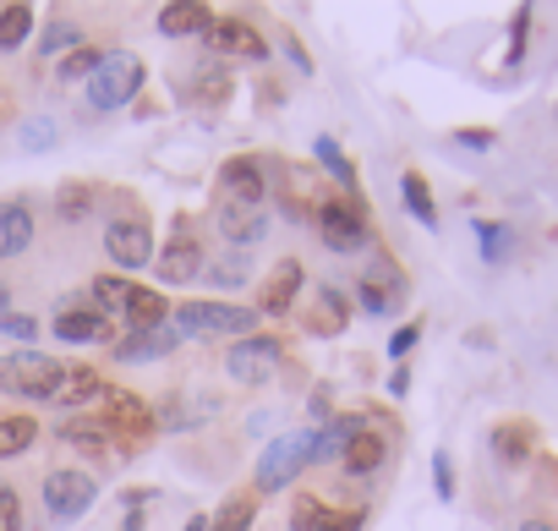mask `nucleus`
Wrapping results in <instances>:
<instances>
[{
    "mask_svg": "<svg viewBox=\"0 0 558 531\" xmlns=\"http://www.w3.org/2000/svg\"><path fill=\"white\" fill-rule=\"evenodd\" d=\"M66 367L45 351H12L7 362H0V389L17 395V400H56Z\"/></svg>",
    "mask_w": 558,
    "mask_h": 531,
    "instance_id": "nucleus-1",
    "label": "nucleus"
},
{
    "mask_svg": "<svg viewBox=\"0 0 558 531\" xmlns=\"http://www.w3.org/2000/svg\"><path fill=\"white\" fill-rule=\"evenodd\" d=\"M137 88H143V61L132 50H110L99 61V72L88 77V105L94 110H121V105L137 99Z\"/></svg>",
    "mask_w": 558,
    "mask_h": 531,
    "instance_id": "nucleus-2",
    "label": "nucleus"
},
{
    "mask_svg": "<svg viewBox=\"0 0 558 531\" xmlns=\"http://www.w3.org/2000/svg\"><path fill=\"white\" fill-rule=\"evenodd\" d=\"M313 460V433H286V438H274L252 471V487L257 493H279V487H291Z\"/></svg>",
    "mask_w": 558,
    "mask_h": 531,
    "instance_id": "nucleus-3",
    "label": "nucleus"
},
{
    "mask_svg": "<svg viewBox=\"0 0 558 531\" xmlns=\"http://www.w3.org/2000/svg\"><path fill=\"white\" fill-rule=\"evenodd\" d=\"M257 324V313L252 307H230V302H186V307H175V329L181 335H246Z\"/></svg>",
    "mask_w": 558,
    "mask_h": 531,
    "instance_id": "nucleus-4",
    "label": "nucleus"
},
{
    "mask_svg": "<svg viewBox=\"0 0 558 531\" xmlns=\"http://www.w3.org/2000/svg\"><path fill=\"white\" fill-rule=\"evenodd\" d=\"M94 498H99V482H94L88 471H77V466H61V471L45 476V504H50L56 520H77V515H88Z\"/></svg>",
    "mask_w": 558,
    "mask_h": 531,
    "instance_id": "nucleus-5",
    "label": "nucleus"
},
{
    "mask_svg": "<svg viewBox=\"0 0 558 531\" xmlns=\"http://www.w3.org/2000/svg\"><path fill=\"white\" fill-rule=\"evenodd\" d=\"M279 340L274 335H246V340H235L230 351H225V373L235 378V384H268L274 378V367H279Z\"/></svg>",
    "mask_w": 558,
    "mask_h": 531,
    "instance_id": "nucleus-6",
    "label": "nucleus"
},
{
    "mask_svg": "<svg viewBox=\"0 0 558 531\" xmlns=\"http://www.w3.org/2000/svg\"><path fill=\"white\" fill-rule=\"evenodd\" d=\"M318 230H324V246H329V252H340V257L367 246V219H362V203H345V197L318 203Z\"/></svg>",
    "mask_w": 558,
    "mask_h": 531,
    "instance_id": "nucleus-7",
    "label": "nucleus"
},
{
    "mask_svg": "<svg viewBox=\"0 0 558 531\" xmlns=\"http://www.w3.org/2000/svg\"><path fill=\"white\" fill-rule=\"evenodd\" d=\"M105 252H110L116 269H143V263H154L148 219H143V214H121V219H110V230H105Z\"/></svg>",
    "mask_w": 558,
    "mask_h": 531,
    "instance_id": "nucleus-8",
    "label": "nucleus"
},
{
    "mask_svg": "<svg viewBox=\"0 0 558 531\" xmlns=\"http://www.w3.org/2000/svg\"><path fill=\"white\" fill-rule=\"evenodd\" d=\"M99 422H105V433H121L126 449H137L154 427V411H148V400H137L126 389H105V417Z\"/></svg>",
    "mask_w": 558,
    "mask_h": 531,
    "instance_id": "nucleus-9",
    "label": "nucleus"
},
{
    "mask_svg": "<svg viewBox=\"0 0 558 531\" xmlns=\"http://www.w3.org/2000/svg\"><path fill=\"white\" fill-rule=\"evenodd\" d=\"M302 286H307V275H302V263H296V257H279V263H274V275L263 280L257 313H268V318H286V313L296 307Z\"/></svg>",
    "mask_w": 558,
    "mask_h": 531,
    "instance_id": "nucleus-10",
    "label": "nucleus"
},
{
    "mask_svg": "<svg viewBox=\"0 0 558 531\" xmlns=\"http://www.w3.org/2000/svg\"><path fill=\"white\" fill-rule=\"evenodd\" d=\"M203 39H208L214 56H241V61H263V56H268L263 34H257L246 17H214V28H208Z\"/></svg>",
    "mask_w": 558,
    "mask_h": 531,
    "instance_id": "nucleus-11",
    "label": "nucleus"
},
{
    "mask_svg": "<svg viewBox=\"0 0 558 531\" xmlns=\"http://www.w3.org/2000/svg\"><path fill=\"white\" fill-rule=\"evenodd\" d=\"M219 192H225V203H268L263 159H257V154H235V159L219 170Z\"/></svg>",
    "mask_w": 558,
    "mask_h": 531,
    "instance_id": "nucleus-12",
    "label": "nucleus"
},
{
    "mask_svg": "<svg viewBox=\"0 0 558 531\" xmlns=\"http://www.w3.org/2000/svg\"><path fill=\"white\" fill-rule=\"evenodd\" d=\"M263 230H268V203H219V236L235 252H246L252 241H263Z\"/></svg>",
    "mask_w": 558,
    "mask_h": 531,
    "instance_id": "nucleus-13",
    "label": "nucleus"
},
{
    "mask_svg": "<svg viewBox=\"0 0 558 531\" xmlns=\"http://www.w3.org/2000/svg\"><path fill=\"white\" fill-rule=\"evenodd\" d=\"M154 263H159V280H165V286H186V280L203 269V246H197V236L175 230V236H170V246H165Z\"/></svg>",
    "mask_w": 558,
    "mask_h": 531,
    "instance_id": "nucleus-14",
    "label": "nucleus"
},
{
    "mask_svg": "<svg viewBox=\"0 0 558 531\" xmlns=\"http://www.w3.org/2000/svg\"><path fill=\"white\" fill-rule=\"evenodd\" d=\"M34 246V208L23 197L0 203V257H23Z\"/></svg>",
    "mask_w": 558,
    "mask_h": 531,
    "instance_id": "nucleus-15",
    "label": "nucleus"
},
{
    "mask_svg": "<svg viewBox=\"0 0 558 531\" xmlns=\"http://www.w3.org/2000/svg\"><path fill=\"white\" fill-rule=\"evenodd\" d=\"M175 346H181L175 329H143V335H132V340H116V362H159V357H170Z\"/></svg>",
    "mask_w": 558,
    "mask_h": 531,
    "instance_id": "nucleus-16",
    "label": "nucleus"
},
{
    "mask_svg": "<svg viewBox=\"0 0 558 531\" xmlns=\"http://www.w3.org/2000/svg\"><path fill=\"white\" fill-rule=\"evenodd\" d=\"M208 28H214V12L197 7V0H175V7L159 12V34H170V39H192V34H208Z\"/></svg>",
    "mask_w": 558,
    "mask_h": 531,
    "instance_id": "nucleus-17",
    "label": "nucleus"
},
{
    "mask_svg": "<svg viewBox=\"0 0 558 531\" xmlns=\"http://www.w3.org/2000/svg\"><path fill=\"white\" fill-rule=\"evenodd\" d=\"M56 335H61L66 346H105V340H110V324H105L94 307H77V313H61V318H56Z\"/></svg>",
    "mask_w": 558,
    "mask_h": 531,
    "instance_id": "nucleus-18",
    "label": "nucleus"
},
{
    "mask_svg": "<svg viewBox=\"0 0 558 531\" xmlns=\"http://www.w3.org/2000/svg\"><path fill=\"white\" fill-rule=\"evenodd\" d=\"M165 313H170L165 291H143V286H132V297H126V324H132V335H143V329H165Z\"/></svg>",
    "mask_w": 558,
    "mask_h": 531,
    "instance_id": "nucleus-19",
    "label": "nucleus"
},
{
    "mask_svg": "<svg viewBox=\"0 0 558 531\" xmlns=\"http://www.w3.org/2000/svg\"><path fill=\"white\" fill-rule=\"evenodd\" d=\"M356 433H367L362 427V417H329V427L324 433H313V460H340L345 449H351V438Z\"/></svg>",
    "mask_w": 558,
    "mask_h": 531,
    "instance_id": "nucleus-20",
    "label": "nucleus"
},
{
    "mask_svg": "<svg viewBox=\"0 0 558 531\" xmlns=\"http://www.w3.org/2000/svg\"><path fill=\"white\" fill-rule=\"evenodd\" d=\"M99 395H105V378H99L94 367H72V373L61 378V389H56V400H50V406L72 411V406H88V400H99Z\"/></svg>",
    "mask_w": 558,
    "mask_h": 531,
    "instance_id": "nucleus-21",
    "label": "nucleus"
},
{
    "mask_svg": "<svg viewBox=\"0 0 558 531\" xmlns=\"http://www.w3.org/2000/svg\"><path fill=\"white\" fill-rule=\"evenodd\" d=\"M378 466H384V438H378V433H356L351 449L340 455V471H345V476H373Z\"/></svg>",
    "mask_w": 558,
    "mask_h": 531,
    "instance_id": "nucleus-22",
    "label": "nucleus"
},
{
    "mask_svg": "<svg viewBox=\"0 0 558 531\" xmlns=\"http://www.w3.org/2000/svg\"><path fill=\"white\" fill-rule=\"evenodd\" d=\"M531 427L525 422H504V427H493V455L504 460V466H525L531 460Z\"/></svg>",
    "mask_w": 558,
    "mask_h": 531,
    "instance_id": "nucleus-23",
    "label": "nucleus"
},
{
    "mask_svg": "<svg viewBox=\"0 0 558 531\" xmlns=\"http://www.w3.org/2000/svg\"><path fill=\"white\" fill-rule=\"evenodd\" d=\"M345 318H351L345 291H340V286H324V291H318V307H313V318H307V324H313L318 335H340V324H345Z\"/></svg>",
    "mask_w": 558,
    "mask_h": 531,
    "instance_id": "nucleus-24",
    "label": "nucleus"
},
{
    "mask_svg": "<svg viewBox=\"0 0 558 531\" xmlns=\"http://www.w3.org/2000/svg\"><path fill=\"white\" fill-rule=\"evenodd\" d=\"M34 438H39V422H34L28 411H17V417H0V460H12V455L34 449Z\"/></svg>",
    "mask_w": 558,
    "mask_h": 531,
    "instance_id": "nucleus-25",
    "label": "nucleus"
},
{
    "mask_svg": "<svg viewBox=\"0 0 558 531\" xmlns=\"http://www.w3.org/2000/svg\"><path fill=\"white\" fill-rule=\"evenodd\" d=\"M28 34H34V7H23V0H12V7H0V56L17 50Z\"/></svg>",
    "mask_w": 558,
    "mask_h": 531,
    "instance_id": "nucleus-26",
    "label": "nucleus"
},
{
    "mask_svg": "<svg viewBox=\"0 0 558 531\" xmlns=\"http://www.w3.org/2000/svg\"><path fill=\"white\" fill-rule=\"evenodd\" d=\"M126 297H132V286H126L121 275H99V280L88 286V302H94L99 318H105V313H126Z\"/></svg>",
    "mask_w": 558,
    "mask_h": 531,
    "instance_id": "nucleus-27",
    "label": "nucleus"
},
{
    "mask_svg": "<svg viewBox=\"0 0 558 531\" xmlns=\"http://www.w3.org/2000/svg\"><path fill=\"white\" fill-rule=\"evenodd\" d=\"M252 515H257L252 493H235V498H225V504H219V515H214V526H208V531H246V526H252Z\"/></svg>",
    "mask_w": 558,
    "mask_h": 531,
    "instance_id": "nucleus-28",
    "label": "nucleus"
},
{
    "mask_svg": "<svg viewBox=\"0 0 558 531\" xmlns=\"http://www.w3.org/2000/svg\"><path fill=\"white\" fill-rule=\"evenodd\" d=\"M476 241H482V257L487 263H504L509 246H514V230L509 225H493V219H476Z\"/></svg>",
    "mask_w": 558,
    "mask_h": 531,
    "instance_id": "nucleus-29",
    "label": "nucleus"
},
{
    "mask_svg": "<svg viewBox=\"0 0 558 531\" xmlns=\"http://www.w3.org/2000/svg\"><path fill=\"white\" fill-rule=\"evenodd\" d=\"M400 192H405V208L422 219V225H438V208H433V192H427V181L411 170L405 181H400Z\"/></svg>",
    "mask_w": 558,
    "mask_h": 531,
    "instance_id": "nucleus-30",
    "label": "nucleus"
},
{
    "mask_svg": "<svg viewBox=\"0 0 558 531\" xmlns=\"http://www.w3.org/2000/svg\"><path fill=\"white\" fill-rule=\"evenodd\" d=\"M61 438H72V444L88 449V455H105V422H83V417H72V422H61Z\"/></svg>",
    "mask_w": 558,
    "mask_h": 531,
    "instance_id": "nucleus-31",
    "label": "nucleus"
},
{
    "mask_svg": "<svg viewBox=\"0 0 558 531\" xmlns=\"http://www.w3.org/2000/svg\"><path fill=\"white\" fill-rule=\"evenodd\" d=\"M72 45L83 50V28H77V23H66V17H61V23H50V28H45V39H39V50H45V56H61V50H72Z\"/></svg>",
    "mask_w": 558,
    "mask_h": 531,
    "instance_id": "nucleus-32",
    "label": "nucleus"
},
{
    "mask_svg": "<svg viewBox=\"0 0 558 531\" xmlns=\"http://www.w3.org/2000/svg\"><path fill=\"white\" fill-rule=\"evenodd\" d=\"M318 159H324V170H329L335 181H345V186L356 192V170H351V159L340 154V143H335V137H318Z\"/></svg>",
    "mask_w": 558,
    "mask_h": 531,
    "instance_id": "nucleus-33",
    "label": "nucleus"
},
{
    "mask_svg": "<svg viewBox=\"0 0 558 531\" xmlns=\"http://www.w3.org/2000/svg\"><path fill=\"white\" fill-rule=\"evenodd\" d=\"M56 203H61V208H56L61 219H83V214L94 208V192H88L83 181H66V186L56 192Z\"/></svg>",
    "mask_w": 558,
    "mask_h": 531,
    "instance_id": "nucleus-34",
    "label": "nucleus"
},
{
    "mask_svg": "<svg viewBox=\"0 0 558 531\" xmlns=\"http://www.w3.org/2000/svg\"><path fill=\"white\" fill-rule=\"evenodd\" d=\"M389 291L400 297V286H389L384 275H367V280L356 286V302H362L367 313H389Z\"/></svg>",
    "mask_w": 558,
    "mask_h": 531,
    "instance_id": "nucleus-35",
    "label": "nucleus"
},
{
    "mask_svg": "<svg viewBox=\"0 0 558 531\" xmlns=\"http://www.w3.org/2000/svg\"><path fill=\"white\" fill-rule=\"evenodd\" d=\"M0 531H28L23 520V493L12 482H0Z\"/></svg>",
    "mask_w": 558,
    "mask_h": 531,
    "instance_id": "nucleus-36",
    "label": "nucleus"
},
{
    "mask_svg": "<svg viewBox=\"0 0 558 531\" xmlns=\"http://www.w3.org/2000/svg\"><path fill=\"white\" fill-rule=\"evenodd\" d=\"M99 61H105V56L83 45V50H72V56L61 61V72H56V77H66V83H77V77H94V72H99Z\"/></svg>",
    "mask_w": 558,
    "mask_h": 531,
    "instance_id": "nucleus-37",
    "label": "nucleus"
},
{
    "mask_svg": "<svg viewBox=\"0 0 558 531\" xmlns=\"http://www.w3.org/2000/svg\"><path fill=\"white\" fill-rule=\"evenodd\" d=\"M197 72H203V77H197V99H203V105H219V99L230 94V77H225L219 67H197Z\"/></svg>",
    "mask_w": 558,
    "mask_h": 531,
    "instance_id": "nucleus-38",
    "label": "nucleus"
},
{
    "mask_svg": "<svg viewBox=\"0 0 558 531\" xmlns=\"http://www.w3.org/2000/svg\"><path fill=\"white\" fill-rule=\"evenodd\" d=\"M208 280H214V286H235V280H246V252H235V246H230V257H225V263H214Z\"/></svg>",
    "mask_w": 558,
    "mask_h": 531,
    "instance_id": "nucleus-39",
    "label": "nucleus"
},
{
    "mask_svg": "<svg viewBox=\"0 0 558 531\" xmlns=\"http://www.w3.org/2000/svg\"><path fill=\"white\" fill-rule=\"evenodd\" d=\"M324 520H329V509L318 498H302L296 515H291V531H324Z\"/></svg>",
    "mask_w": 558,
    "mask_h": 531,
    "instance_id": "nucleus-40",
    "label": "nucleus"
},
{
    "mask_svg": "<svg viewBox=\"0 0 558 531\" xmlns=\"http://www.w3.org/2000/svg\"><path fill=\"white\" fill-rule=\"evenodd\" d=\"M525 28H531V12L520 7V12H514V28H509V67L525 56Z\"/></svg>",
    "mask_w": 558,
    "mask_h": 531,
    "instance_id": "nucleus-41",
    "label": "nucleus"
},
{
    "mask_svg": "<svg viewBox=\"0 0 558 531\" xmlns=\"http://www.w3.org/2000/svg\"><path fill=\"white\" fill-rule=\"evenodd\" d=\"M416 340H422V324H400V329L389 335V357H405Z\"/></svg>",
    "mask_w": 558,
    "mask_h": 531,
    "instance_id": "nucleus-42",
    "label": "nucleus"
},
{
    "mask_svg": "<svg viewBox=\"0 0 558 531\" xmlns=\"http://www.w3.org/2000/svg\"><path fill=\"white\" fill-rule=\"evenodd\" d=\"M34 318H23V313H7V318H0V335H12V340H34Z\"/></svg>",
    "mask_w": 558,
    "mask_h": 531,
    "instance_id": "nucleus-43",
    "label": "nucleus"
},
{
    "mask_svg": "<svg viewBox=\"0 0 558 531\" xmlns=\"http://www.w3.org/2000/svg\"><path fill=\"white\" fill-rule=\"evenodd\" d=\"M433 487H438V498H454V471H449V455H438V460H433Z\"/></svg>",
    "mask_w": 558,
    "mask_h": 531,
    "instance_id": "nucleus-44",
    "label": "nucleus"
},
{
    "mask_svg": "<svg viewBox=\"0 0 558 531\" xmlns=\"http://www.w3.org/2000/svg\"><path fill=\"white\" fill-rule=\"evenodd\" d=\"M23 143H28V148H39V143L50 148V143H56V126H50V121H45V126H39V121H28V126H23Z\"/></svg>",
    "mask_w": 558,
    "mask_h": 531,
    "instance_id": "nucleus-45",
    "label": "nucleus"
},
{
    "mask_svg": "<svg viewBox=\"0 0 558 531\" xmlns=\"http://www.w3.org/2000/svg\"><path fill=\"white\" fill-rule=\"evenodd\" d=\"M460 143H465V148H493V132H476V126H471V132H460Z\"/></svg>",
    "mask_w": 558,
    "mask_h": 531,
    "instance_id": "nucleus-46",
    "label": "nucleus"
},
{
    "mask_svg": "<svg viewBox=\"0 0 558 531\" xmlns=\"http://www.w3.org/2000/svg\"><path fill=\"white\" fill-rule=\"evenodd\" d=\"M389 389H395V395H405V389H411V373H405V367H395V378H389Z\"/></svg>",
    "mask_w": 558,
    "mask_h": 531,
    "instance_id": "nucleus-47",
    "label": "nucleus"
},
{
    "mask_svg": "<svg viewBox=\"0 0 558 531\" xmlns=\"http://www.w3.org/2000/svg\"><path fill=\"white\" fill-rule=\"evenodd\" d=\"M520 531H558V526H553V520H525Z\"/></svg>",
    "mask_w": 558,
    "mask_h": 531,
    "instance_id": "nucleus-48",
    "label": "nucleus"
},
{
    "mask_svg": "<svg viewBox=\"0 0 558 531\" xmlns=\"http://www.w3.org/2000/svg\"><path fill=\"white\" fill-rule=\"evenodd\" d=\"M181 531H208V520H203V515H192V520H186Z\"/></svg>",
    "mask_w": 558,
    "mask_h": 531,
    "instance_id": "nucleus-49",
    "label": "nucleus"
},
{
    "mask_svg": "<svg viewBox=\"0 0 558 531\" xmlns=\"http://www.w3.org/2000/svg\"><path fill=\"white\" fill-rule=\"evenodd\" d=\"M7 307H12V291H7V286H0V318H7Z\"/></svg>",
    "mask_w": 558,
    "mask_h": 531,
    "instance_id": "nucleus-50",
    "label": "nucleus"
}]
</instances>
